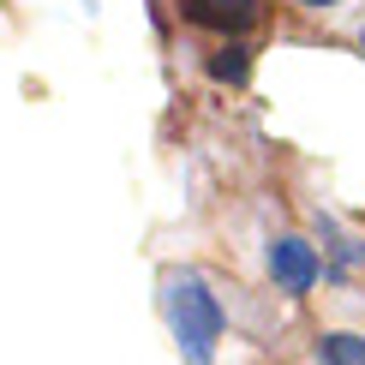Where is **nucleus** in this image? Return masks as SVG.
<instances>
[{"instance_id": "3", "label": "nucleus", "mask_w": 365, "mask_h": 365, "mask_svg": "<svg viewBox=\"0 0 365 365\" xmlns=\"http://www.w3.org/2000/svg\"><path fill=\"white\" fill-rule=\"evenodd\" d=\"M180 19L210 36H246L264 19V0H180Z\"/></svg>"}, {"instance_id": "7", "label": "nucleus", "mask_w": 365, "mask_h": 365, "mask_svg": "<svg viewBox=\"0 0 365 365\" xmlns=\"http://www.w3.org/2000/svg\"><path fill=\"white\" fill-rule=\"evenodd\" d=\"M359 48H365V30H359Z\"/></svg>"}, {"instance_id": "5", "label": "nucleus", "mask_w": 365, "mask_h": 365, "mask_svg": "<svg viewBox=\"0 0 365 365\" xmlns=\"http://www.w3.org/2000/svg\"><path fill=\"white\" fill-rule=\"evenodd\" d=\"M317 365H365V336H347V329L317 336Z\"/></svg>"}, {"instance_id": "2", "label": "nucleus", "mask_w": 365, "mask_h": 365, "mask_svg": "<svg viewBox=\"0 0 365 365\" xmlns=\"http://www.w3.org/2000/svg\"><path fill=\"white\" fill-rule=\"evenodd\" d=\"M264 264H269V282H276V294L287 299H306L317 282H324V257H317L312 240H299V234H276L269 240V252H264Z\"/></svg>"}, {"instance_id": "1", "label": "nucleus", "mask_w": 365, "mask_h": 365, "mask_svg": "<svg viewBox=\"0 0 365 365\" xmlns=\"http://www.w3.org/2000/svg\"><path fill=\"white\" fill-rule=\"evenodd\" d=\"M162 317H168V336L186 365H216V341L227 329V312L197 269H162Z\"/></svg>"}, {"instance_id": "4", "label": "nucleus", "mask_w": 365, "mask_h": 365, "mask_svg": "<svg viewBox=\"0 0 365 365\" xmlns=\"http://www.w3.org/2000/svg\"><path fill=\"white\" fill-rule=\"evenodd\" d=\"M204 72H210V78H216V84H234V90H240V84L252 78V48H246V42H240V36H222L216 48H210Z\"/></svg>"}, {"instance_id": "6", "label": "nucleus", "mask_w": 365, "mask_h": 365, "mask_svg": "<svg viewBox=\"0 0 365 365\" xmlns=\"http://www.w3.org/2000/svg\"><path fill=\"white\" fill-rule=\"evenodd\" d=\"M294 6H306V12H324V6H336V0H294Z\"/></svg>"}]
</instances>
